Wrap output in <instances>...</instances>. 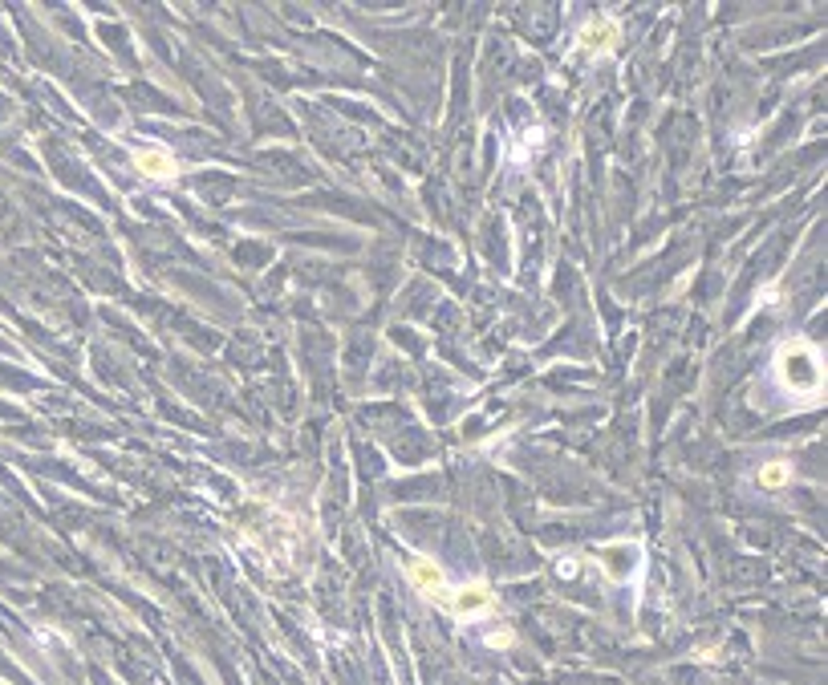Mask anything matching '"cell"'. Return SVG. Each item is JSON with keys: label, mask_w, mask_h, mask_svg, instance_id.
Wrapping results in <instances>:
<instances>
[{"label": "cell", "mask_w": 828, "mask_h": 685, "mask_svg": "<svg viewBox=\"0 0 828 685\" xmlns=\"http://www.w3.org/2000/svg\"><path fill=\"white\" fill-rule=\"evenodd\" d=\"M776 370H780L784 385L792 393H820L824 385V365H820V353L808 341H792L780 349L776 357Z\"/></svg>", "instance_id": "cell-1"}, {"label": "cell", "mask_w": 828, "mask_h": 685, "mask_svg": "<svg viewBox=\"0 0 828 685\" xmlns=\"http://www.w3.org/2000/svg\"><path fill=\"white\" fill-rule=\"evenodd\" d=\"M135 167L146 175V179H175V159L167 151H159V146H146V151L135 154Z\"/></svg>", "instance_id": "cell-2"}, {"label": "cell", "mask_w": 828, "mask_h": 685, "mask_svg": "<svg viewBox=\"0 0 828 685\" xmlns=\"http://www.w3.org/2000/svg\"><path fill=\"white\" fill-rule=\"evenodd\" d=\"M451 609L459 612V617H475V612H488V609H491V592L483 588V584H467V588L455 592Z\"/></svg>", "instance_id": "cell-3"}, {"label": "cell", "mask_w": 828, "mask_h": 685, "mask_svg": "<svg viewBox=\"0 0 828 685\" xmlns=\"http://www.w3.org/2000/svg\"><path fill=\"white\" fill-rule=\"evenodd\" d=\"M410 580L418 584V588L426 592V596H434V600H443L447 596V584H443V572L434 568L431 560H414L410 564Z\"/></svg>", "instance_id": "cell-4"}, {"label": "cell", "mask_w": 828, "mask_h": 685, "mask_svg": "<svg viewBox=\"0 0 828 685\" xmlns=\"http://www.w3.org/2000/svg\"><path fill=\"white\" fill-rule=\"evenodd\" d=\"M613 33H617V25H613V20H605L601 29H585V41H581V45H585V49H598V53H605V49L613 45Z\"/></svg>", "instance_id": "cell-5"}, {"label": "cell", "mask_w": 828, "mask_h": 685, "mask_svg": "<svg viewBox=\"0 0 828 685\" xmlns=\"http://www.w3.org/2000/svg\"><path fill=\"white\" fill-rule=\"evenodd\" d=\"M788 479H792V471L784 467V463H768V467L760 471V483H763V487H784Z\"/></svg>", "instance_id": "cell-6"}, {"label": "cell", "mask_w": 828, "mask_h": 685, "mask_svg": "<svg viewBox=\"0 0 828 685\" xmlns=\"http://www.w3.org/2000/svg\"><path fill=\"white\" fill-rule=\"evenodd\" d=\"M488 645H512V633H508V628H504V633H491Z\"/></svg>", "instance_id": "cell-7"}]
</instances>
